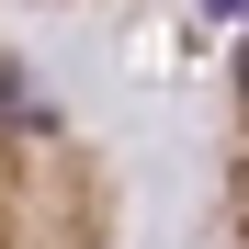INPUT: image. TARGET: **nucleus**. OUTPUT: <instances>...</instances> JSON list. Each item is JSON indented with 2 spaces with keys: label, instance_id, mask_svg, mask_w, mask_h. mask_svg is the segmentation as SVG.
Returning a JSON list of instances; mask_svg holds the SVG:
<instances>
[{
  "label": "nucleus",
  "instance_id": "obj_3",
  "mask_svg": "<svg viewBox=\"0 0 249 249\" xmlns=\"http://www.w3.org/2000/svg\"><path fill=\"white\" fill-rule=\"evenodd\" d=\"M12 12H136V0H12Z\"/></svg>",
  "mask_w": 249,
  "mask_h": 249
},
{
  "label": "nucleus",
  "instance_id": "obj_1",
  "mask_svg": "<svg viewBox=\"0 0 249 249\" xmlns=\"http://www.w3.org/2000/svg\"><path fill=\"white\" fill-rule=\"evenodd\" d=\"M0 249H124L113 159L23 46H0Z\"/></svg>",
  "mask_w": 249,
  "mask_h": 249
},
{
  "label": "nucleus",
  "instance_id": "obj_2",
  "mask_svg": "<svg viewBox=\"0 0 249 249\" xmlns=\"http://www.w3.org/2000/svg\"><path fill=\"white\" fill-rule=\"evenodd\" d=\"M215 249H249V34L227 57V124H215Z\"/></svg>",
  "mask_w": 249,
  "mask_h": 249
}]
</instances>
